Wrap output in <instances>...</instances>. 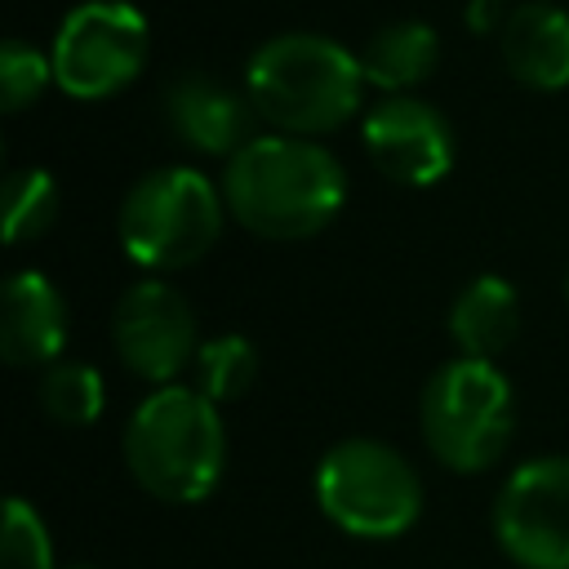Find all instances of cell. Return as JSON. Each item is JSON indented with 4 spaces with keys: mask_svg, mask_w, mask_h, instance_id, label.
Returning a JSON list of instances; mask_svg holds the SVG:
<instances>
[{
    "mask_svg": "<svg viewBox=\"0 0 569 569\" xmlns=\"http://www.w3.org/2000/svg\"><path fill=\"white\" fill-rule=\"evenodd\" d=\"M58 218V182L44 169H13L4 178V240L22 244L53 227Z\"/></svg>",
    "mask_w": 569,
    "mask_h": 569,
    "instance_id": "cell-18",
    "label": "cell"
},
{
    "mask_svg": "<svg viewBox=\"0 0 569 569\" xmlns=\"http://www.w3.org/2000/svg\"><path fill=\"white\" fill-rule=\"evenodd\" d=\"M493 533L520 569H569V458L520 462L498 489Z\"/></svg>",
    "mask_w": 569,
    "mask_h": 569,
    "instance_id": "cell-8",
    "label": "cell"
},
{
    "mask_svg": "<svg viewBox=\"0 0 569 569\" xmlns=\"http://www.w3.org/2000/svg\"><path fill=\"white\" fill-rule=\"evenodd\" d=\"M124 462L129 476L160 502L209 498L227 462V431L218 405L196 387H156L129 413Z\"/></svg>",
    "mask_w": 569,
    "mask_h": 569,
    "instance_id": "cell-3",
    "label": "cell"
},
{
    "mask_svg": "<svg viewBox=\"0 0 569 569\" xmlns=\"http://www.w3.org/2000/svg\"><path fill=\"white\" fill-rule=\"evenodd\" d=\"M222 187H213L200 169L169 164L142 173L120 200V244L147 271H182L200 262L222 231Z\"/></svg>",
    "mask_w": 569,
    "mask_h": 569,
    "instance_id": "cell-4",
    "label": "cell"
},
{
    "mask_svg": "<svg viewBox=\"0 0 569 569\" xmlns=\"http://www.w3.org/2000/svg\"><path fill=\"white\" fill-rule=\"evenodd\" d=\"M498 53L511 80L525 89H565L569 84V13L533 0L502 18L498 27Z\"/></svg>",
    "mask_w": 569,
    "mask_h": 569,
    "instance_id": "cell-13",
    "label": "cell"
},
{
    "mask_svg": "<svg viewBox=\"0 0 569 569\" xmlns=\"http://www.w3.org/2000/svg\"><path fill=\"white\" fill-rule=\"evenodd\" d=\"M258 378V351L240 333H218L200 342L196 351V391H204L213 405L240 400Z\"/></svg>",
    "mask_w": 569,
    "mask_h": 569,
    "instance_id": "cell-17",
    "label": "cell"
},
{
    "mask_svg": "<svg viewBox=\"0 0 569 569\" xmlns=\"http://www.w3.org/2000/svg\"><path fill=\"white\" fill-rule=\"evenodd\" d=\"M244 93L276 133L316 138L342 129L365 93L360 53L316 31H289L258 44L244 67Z\"/></svg>",
    "mask_w": 569,
    "mask_h": 569,
    "instance_id": "cell-2",
    "label": "cell"
},
{
    "mask_svg": "<svg viewBox=\"0 0 569 569\" xmlns=\"http://www.w3.org/2000/svg\"><path fill=\"white\" fill-rule=\"evenodd\" d=\"M418 418L436 462L449 471H485L502 458L516 427L511 382L493 360L453 356L427 378Z\"/></svg>",
    "mask_w": 569,
    "mask_h": 569,
    "instance_id": "cell-5",
    "label": "cell"
},
{
    "mask_svg": "<svg viewBox=\"0 0 569 569\" xmlns=\"http://www.w3.org/2000/svg\"><path fill=\"white\" fill-rule=\"evenodd\" d=\"M222 200L227 213L262 240H307L338 218L347 173L333 151L311 138L262 133L227 156Z\"/></svg>",
    "mask_w": 569,
    "mask_h": 569,
    "instance_id": "cell-1",
    "label": "cell"
},
{
    "mask_svg": "<svg viewBox=\"0 0 569 569\" xmlns=\"http://www.w3.org/2000/svg\"><path fill=\"white\" fill-rule=\"evenodd\" d=\"M253 102L249 93H236L231 84L204 76V71H187L164 89V120L169 129L204 156H236L253 133Z\"/></svg>",
    "mask_w": 569,
    "mask_h": 569,
    "instance_id": "cell-11",
    "label": "cell"
},
{
    "mask_svg": "<svg viewBox=\"0 0 569 569\" xmlns=\"http://www.w3.org/2000/svg\"><path fill=\"white\" fill-rule=\"evenodd\" d=\"M520 329V298L502 276H476L449 307V338L458 356L493 360Z\"/></svg>",
    "mask_w": 569,
    "mask_h": 569,
    "instance_id": "cell-14",
    "label": "cell"
},
{
    "mask_svg": "<svg viewBox=\"0 0 569 569\" xmlns=\"http://www.w3.org/2000/svg\"><path fill=\"white\" fill-rule=\"evenodd\" d=\"M147 18L129 0H84L53 36V84L71 98H111L147 67Z\"/></svg>",
    "mask_w": 569,
    "mask_h": 569,
    "instance_id": "cell-7",
    "label": "cell"
},
{
    "mask_svg": "<svg viewBox=\"0 0 569 569\" xmlns=\"http://www.w3.org/2000/svg\"><path fill=\"white\" fill-rule=\"evenodd\" d=\"M53 80V58L40 53L27 40H4L0 44V102L4 111L31 107Z\"/></svg>",
    "mask_w": 569,
    "mask_h": 569,
    "instance_id": "cell-20",
    "label": "cell"
},
{
    "mask_svg": "<svg viewBox=\"0 0 569 569\" xmlns=\"http://www.w3.org/2000/svg\"><path fill=\"white\" fill-rule=\"evenodd\" d=\"M111 347L133 378L173 382L200 351L191 302L160 276L129 284L111 311Z\"/></svg>",
    "mask_w": 569,
    "mask_h": 569,
    "instance_id": "cell-9",
    "label": "cell"
},
{
    "mask_svg": "<svg viewBox=\"0 0 569 569\" xmlns=\"http://www.w3.org/2000/svg\"><path fill=\"white\" fill-rule=\"evenodd\" d=\"M0 569H53V542L40 511L27 498L4 502V533H0Z\"/></svg>",
    "mask_w": 569,
    "mask_h": 569,
    "instance_id": "cell-19",
    "label": "cell"
},
{
    "mask_svg": "<svg viewBox=\"0 0 569 569\" xmlns=\"http://www.w3.org/2000/svg\"><path fill=\"white\" fill-rule=\"evenodd\" d=\"M320 511L351 538H400L422 516V480L405 453L382 440H338L316 467Z\"/></svg>",
    "mask_w": 569,
    "mask_h": 569,
    "instance_id": "cell-6",
    "label": "cell"
},
{
    "mask_svg": "<svg viewBox=\"0 0 569 569\" xmlns=\"http://www.w3.org/2000/svg\"><path fill=\"white\" fill-rule=\"evenodd\" d=\"M436 62H440V36L427 22H391L373 31L369 44L360 49L365 84L382 93H405L422 84L436 71Z\"/></svg>",
    "mask_w": 569,
    "mask_h": 569,
    "instance_id": "cell-15",
    "label": "cell"
},
{
    "mask_svg": "<svg viewBox=\"0 0 569 569\" xmlns=\"http://www.w3.org/2000/svg\"><path fill=\"white\" fill-rule=\"evenodd\" d=\"M40 405L62 427H89V422H98V413L107 405L102 373L80 360H58V365H49V373L40 382Z\"/></svg>",
    "mask_w": 569,
    "mask_h": 569,
    "instance_id": "cell-16",
    "label": "cell"
},
{
    "mask_svg": "<svg viewBox=\"0 0 569 569\" xmlns=\"http://www.w3.org/2000/svg\"><path fill=\"white\" fill-rule=\"evenodd\" d=\"M71 569H98V565H71Z\"/></svg>",
    "mask_w": 569,
    "mask_h": 569,
    "instance_id": "cell-22",
    "label": "cell"
},
{
    "mask_svg": "<svg viewBox=\"0 0 569 569\" xmlns=\"http://www.w3.org/2000/svg\"><path fill=\"white\" fill-rule=\"evenodd\" d=\"M0 347L13 369L58 365L67 347V302L40 271H13L4 284V316H0Z\"/></svg>",
    "mask_w": 569,
    "mask_h": 569,
    "instance_id": "cell-12",
    "label": "cell"
},
{
    "mask_svg": "<svg viewBox=\"0 0 569 569\" xmlns=\"http://www.w3.org/2000/svg\"><path fill=\"white\" fill-rule=\"evenodd\" d=\"M489 4H493V0H476V4H471V31H489V27H493V22H489Z\"/></svg>",
    "mask_w": 569,
    "mask_h": 569,
    "instance_id": "cell-21",
    "label": "cell"
},
{
    "mask_svg": "<svg viewBox=\"0 0 569 569\" xmlns=\"http://www.w3.org/2000/svg\"><path fill=\"white\" fill-rule=\"evenodd\" d=\"M365 151L378 173H387L400 187H431L453 164V133L449 120L409 93H387L365 116Z\"/></svg>",
    "mask_w": 569,
    "mask_h": 569,
    "instance_id": "cell-10",
    "label": "cell"
}]
</instances>
